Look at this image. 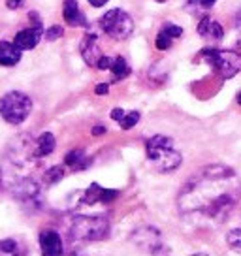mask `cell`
I'll return each instance as SVG.
<instances>
[{
    "label": "cell",
    "mask_w": 241,
    "mask_h": 256,
    "mask_svg": "<svg viewBox=\"0 0 241 256\" xmlns=\"http://www.w3.org/2000/svg\"><path fill=\"white\" fill-rule=\"evenodd\" d=\"M32 112V100L30 96L19 90H12L0 98V115L10 124H21Z\"/></svg>",
    "instance_id": "5"
},
{
    "label": "cell",
    "mask_w": 241,
    "mask_h": 256,
    "mask_svg": "<svg viewBox=\"0 0 241 256\" xmlns=\"http://www.w3.org/2000/svg\"><path fill=\"white\" fill-rule=\"evenodd\" d=\"M44 34H46V32L42 28V24H36V26H30V28H23V30H19L16 34L14 44H16L21 51H28V49H34L40 44Z\"/></svg>",
    "instance_id": "11"
},
{
    "label": "cell",
    "mask_w": 241,
    "mask_h": 256,
    "mask_svg": "<svg viewBox=\"0 0 241 256\" xmlns=\"http://www.w3.org/2000/svg\"><path fill=\"white\" fill-rule=\"evenodd\" d=\"M24 0H6V6H8L10 10H17L23 6Z\"/></svg>",
    "instance_id": "28"
},
{
    "label": "cell",
    "mask_w": 241,
    "mask_h": 256,
    "mask_svg": "<svg viewBox=\"0 0 241 256\" xmlns=\"http://www.w3.org/2000/svg\"><path fill=\"white\" fill-rule=\"evenodd\" d=\"M55 149V136L51 132H44L38 140H36V149H34V154L36 158H44V156H49Z\"/></svg>",
    "instance_id": "17"
},
{
    "label": "cell",
    "mask_w": 241,
    "mask_h": 256,
    "mask_svg": "<svg viewBox=\"0 0 241 256\" xmlns=\"http://www.w3.org/2000/svg\"><path fill=\"white\" fill-rule=\"evenodd\" d=\"M62 177H64V170L60 168V166H53V168H49L48 172H46V181H48V184L56 183V181H60Z\"/></svg>",
    "instance_id": "23"
},
{
    "label": "cell",
    "mask_w": 241,
    "mask_h": 256,
    "mask_svg": "<svg viewBox=\"0 0 241 256\" xmlns=\"http://www.w3.org/2000/svg\"><path fill=\"white\" fill-rule=\"evenodd\" d=\"M108 0H88V4H92L94 8H100V6H104Z\"/></svg>",
    "instance_id": "30"
},
{
    "label": "cell",
    "mask_w": 241,
    "mask_h": 256,
    "mask_svg": "<svg viewBox=\"0 0 241 256\" xmlns=\"http://www.w3.org/2000/svg\"><path fill=\"white\" fill-rule=\"evenodd\" d=\"M226 243H228V247L232 248V250L241 254V226L240 228H234V230L226 234Z\"/></svg>",
    "instance_id": "22"
},
{
    "label": "cell",
    "mask_w": 241,
    "mask_h": 256,
    "mask_svg": "<svg viewBox=\"0 0 241 256\" xmlns=\"http://www.w3.org/2000/svg\"><path fill=\"white\" fill-rule=\"evenodd\" d=\"M181 36H183V28L179 24L168 23L164 24L160 28V32L156 34L154 46H156V49H160V51H166V49L172 48V42L176 40V38H181Z\"/></svg>",
    "instance_id": "14"
},
{
    "label": "cell",
    "mask_w": 241,
    "mask_h": 256,
    "mask_svg": "<svg viewBox=\"0 0 241 256\" xmlns=\"http://www.w3.org/2000/svg\"><path fill=\"white\" fill-rule=\"evenodd\" d=\"M76 241H100L110 236V220L106 216H76L70 228Z\"/></svg>",
    "instance_id": "4"
},
{
    "label": "cell",
    "mask_w": 241,
    "mask_h": 256,
    "mask_svg": "<svg viewBox=\"0 0 241 256\" xmlns=\"http://www.w3.org/2000/svg\"><path fill=\"white\" fill-rule=\"evenodd\" d=\"M80 51H81L83 60H85L88 66H94V68L98 66L100 58L104 56L102 49H100V44H98V36L96 34H90V32H88L87 36L81 40Z\"/></svg>",
    "instance_id": "8"
},
{
    "label": "cell",
    "mask_w": 241,
    "mask_h": 256,
    "mask_svg": "<svg viewBox=\"0 0 241 256\" xmlns=\"http://www.w3.org/2000/svg\"><path fill=\"white\" fill-rule=\"evenodd\" d=\"M14 194L24 206H40V186L32 179H23L14 186Z\"/></svg>",
    "instance_id": "9"
},
{
    "label": "cell",
    "mask_w": 241,
    "mask_h": 256,
    "mask_svg": "<svg viewBox=\"0 0 241 256\" xmlns=\"http://www.w3.org/2000/svg\"><path fill=\"white\" fill-rule=\"evenodd\" d=\"M200 56L220 76V78H224V80L234 78V76L241 70V55L238 51L206 48L200 53Z\"/></svg>",
    "instance_id": "3"
},
{
    "label": "cell",
    "mask_w": 241,
    "mask_h": 256,
    "mask_svg": "<svg viewBox=\"0 0 241 256\" xmlns=\"http://www.w3.org/2000/svg\"><path fill=\"white\" fill-rule=\"evenodd\" d=\"M124 115H126V112H124V110H120V108H115V110L112 112V119L117 120V122H120Z\"/></svg>",
    "instance_id": "27"
},
{
    "label": "cell",
    "mask_w": 241,
    "mask_h": 256,
    "mask_svg": "<svg viewBox=\"0 0 241 256\" xmlns=\"http://www.w3.org/2000/svg\"><path fill=\"white\" fill-rule=\"evenodd\" d=\"M119 196L117 190H112V188H102L98 183H92L87 190L83 192V204H96V202H102V204H110L115 198Z\"/></svg>",
    "instance_id": "13"
},
{
    "label": "cell",
    "mask_w": 241,
    "mask_h": 256,
    "mask_svg": "<svg viewBox=\"0 0 241 256\" xmlns=\"http://www.w3.org/2000/svg\"><path fill=\"white\" fill-rule=\"evenodd\" d=\"M240 21H241V19H240Z\"/></svg>",
    "instance_id": "36"
},
{
    "label": "cell",
    "mask_w": 241,
    "mask_h": 256,
    "mask_svg": "<svg viewBox=\"0 0 241 256\" xmlns=\"http://www.w3.org/2000/svg\"><path fill=\"white\" fill-rule=\"evenodd\" d=\"M240 179L230 166L211 164L186 181L177 196V208L190 220L224 224L240 202Z\"/></svg>",
    "instance_id": "1"
},
{
    "label": "cell",
    "mask_w": 241,
    "mask_h": 256,
    "mask_svg": "<svg viewBox=\"0 0 241 256\" xmlns=\"http://www.w3.org/2000/svg\"><path fill=\"white\" fill-rule=\"evenodd\" d=\"M145 152H147V160L153 164V168L162 174L176 172L183 162V156L176 149L172 138L160 136V134L153 136L145 144Z\"/></svg>",
    "instance_id": "2"
},
{
    "label": "cell",
    "mask_w": 241,
    "mask_h": 256,
    "mask_svg": "<svg viewBox=\"0 0 241 256\" xmlns=\"http://www.w3.org/2000/svg\"><path fill=\"white\" fill-rule=\"evenodd\" d=\"M156 2H164V0H156Z\"/></svg>",
    "instance_id": "35"
},
{
    "label": "cell",
    "mask_w": 241,
    "mask_h": 256,
    "mask_svg": "<svg viewBox=\"0 0 241 256\" xmlns=\"http://www.w3.org/2000/svg\"><path fill=\"white\" fill-rule=\"evenodd\" d=\"M100 26L113 40H126L134 32V19L124 10L113 8L110 12H106V16H102Z\"/></svg>",
    "instance_id": "6"
},
{
    "label": "cell",
    "mask_w": 241,
    "mask_h": 256,
    "mask_svg": "<svg viewBox=\"0 0 241 256\" xmlns=\"http://www.w3.org/2000/svg\"><path fill=\"white\" fill-rule=\"evenodd\" d=\"M106 132V128L104 126H96L94 130H92V134H96V136H100V134H104Z\"/></svg>",
    "instance_id": "31"
},
{
    "label": "cell",
    "mask_w": 241,
    "mask_h": 256,
    "mask_svg": "<svg viewBox=\"0 0 241 256\" xmlns=\"http://www.w3.org/2000/svg\"><path fill=\"white\" fill-rule=\"evenodd\" d=\"M112 66H113V58L112 56H108L104 55L102 58H100V62H98V70H112Z\"/></svg>",
    "instance_id": "26"
},
{
    "label": "cell",
    "mask_w": 241,
    "mask_h": 256,
    "mask_svg": "<svg viewBox=\"0 0 241 256\" xmlns=\"http://www.w3.org/2000/svg\"><path fill=\"white\" fill-rule=\"evenodd\" d=\"M40 248L44 256H62L64 245L60 240V234L55 230H46L40 234Z\"/></svg>",
    "instance_id": "10"
},
{
    "label": "cell",
    "mask_w": 241,
    "mask_h": 256,
    "mask_svg": "<svg viewBox=\"0 0 241 256\" xmlns=\"http://www.w3.org/2000/svg\"><path fill=\"white\" fill-rule=\"evenodd\" d=\"M0 186H2V172H0Z\"/></svg>",
    "instance_id": "34"
},
{
    "label": "cell",
    "mask_w": 241,
    "mask_h": 256,
    "mask_svg": "<svg viewBox=\"0 0 241 256\" xmlns=\"http://www.w3.org/2000/svg\"><path fill=\"white\" fill-rule=\"evenodd\" d=\"M110 72L113 74V80L119 81V80H124V78H128L130 76V66L126 62V58L124 56H115L113 58V66Z\"/></svg>",
    "instance_id": "21"
},
{
    "label": "cell",
    "mask_w": 241,
    "mask_h": 256,
    "mask_svg": "<svg viewBox=\"0 0 241 256\" xmlns=\"http://www.w3.org/2000/svg\"><path fill=\"white\" fill-rule=\"evenodd\" d=\"M215 0H185V10L192 16H204L206 12L213 8Z\"/></svg>",
    "instance_id": "20"
},
{
    "label": "cell",
    "mask_w": 241,
    "mask_h": 256,
    "mask_svg": "<svg viewBox=\"0 0 241 256\" xmlns=\"http://www.w3.org/2000/svg\"><path fill=\"white\" fill-rule=\"evenodd\" d=\"M138 120H140V113H138V112H130V113H126V115L122 117V120H120L119 124H120V128H124V130H130L132 126H136Z\"/></svg>",
    "instance_id": "24"
},
{
    "label": "cell",
    "mask_w": 241,
    "mask_h": 256,
    "mask_svg": "<svg viewBox=\"0 0 241 256\" xmlns=\"http://www.w3.org/2000/svg\"><path fill=\"white\" fill-rule=\"evenodd\" d=\"M62 26H58V24H53V26H49L48 30H46V40L48 42H55L56 38H60L62 36Z\"/></svg>",
    "instance_id": "25"
},
{
    "label": "cell",
    "mask_w": 241,
    "mask_h": 256,
    "mask_svg": "<svg viewBox=\"0 0 241 256\" xmlns=\"http://www.w3.org/2000/svg\"><path fill=\"white\" fill-rule=\"evenodd\" d=\"M21 60V49L16 44L0 42V64L2 66H16Z\"/></svg>",
    "instance_id": "16"
},
{
    "label": "cell",
    "mask_w": 241,
    "mask_h": 256,
    "mask_svg": "<svg viewBox=\"0 0 241 256\" xmlns=\"http://www.w3.org/2000/svg\"><path fill=\"white\" fill-rule=\"evenodd\" d=\"M62 16H64V21L68 26H87V19L83 16L78 0H64Z\"/></svg>",
    "instance_id": "15"
},
{
    "label": "cell",
    "mask_w": 241,
    "mask_h": 256,
    "mask_svg": "<svg viewBox=\"0 0 241 256\" xmlns=\"http://www.w3.org/2000/svg\"><path fill=\"white\" fill-rule=\"evenodd\" d=\"M238 104L241 106V90H240V92H238Z\"/></svg>",
    "instance_id": "33"
},
{
    "label": "cell",
    "mask_w": 241,
    "mask_h": 256,
    "mask_svg": "<svg viewBox=\"0 0 241 256\" xmlns=\"http://www.w3.org/2000/svg\"><path fill=\"white\" fill-rule=\"evenodd\" d=\"M0 256H26L23 243L17 240L0 241Z\"/></svg>",
    "instance_id": "18"
},
{
    "label": "cell",
    "mask_w": 241,
    "mask_h": 256,
    "mask_svg": "<svg viewBox=\"0 0 241 256\" xmlns=\"http://www.w3.org/2000/svg\"><path fill=\"white\" fill-rule=\"evenodd\" d=\"M132 241H134L142 250L149 252V254L158 256L164 252V241H162V236L156 228H153V226L138 228L136 232L132 234Z\"/></svg>",
    "instance_id": "7"
},
{
    "label": "cell",
    "mask_w": 241,
    "mask_h": 256,
    "mask_svg": "<svg viewBox=\"0 0 241 256\" xmlns=\"http://www.w3.org/2000/svg\"><path fill=\"white\" fill-rule=\"evenodd\" d=\"M108 90H110V85L108 83H100V85H96V94H108Z\"/></svg>",
    "instance_id": "29"
},
{
    "label": "cell",
    "mask_w": 241,
    "mask_h": 256,
    "mask_svg": "<svg viewBox=\"0 0 241 256\" xmlns=\"http://www.w3.org/2000/svg\"><path fill=\"white\" fill-rule=\"evenodd\" d=\"M188 256H209L208 252H194V254H188Z\"/></svg>",
    "instance_id": "32"
},
{
    "label": "cell",
    "mask_w": 241,
    "mask_h": 256,
    "mask_svg": "<svg viewBox=\"0 0 241 256\" xmlns=\"http://www.w3.org/2000/svg\"><path fill=\"white\" fill-rule=\"evenodd\" d=\"M198 34L208 42H220L224 38V28H222V24L218 23L217 19L204 16L200 19V23H198Z\"/></svg>",
    "instance_id": "12"
},
{
    "label": "cell",
    "mask_w": 241,
    "mask_h": 256,
    "mask_svg": "<svg viewBox=\"0 0 241 256\" xmlns=\"http://www.w3.org/2000/svg\"><path fill=\"white\" fill-rule=\"evenodd\" d=\"M64 164L66 166H70V168H74V170H85L88 164H90V160L85 156V152L78 149V151H70L68 154H66Z\"/></svg>",
    "instance_id": "19"
}]
</instances>
